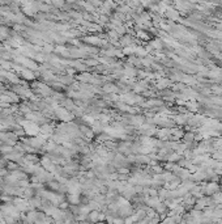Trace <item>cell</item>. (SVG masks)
Wrapping results in <instances>:
<instances>
[{"label":"cell","instance_id":"1","mask_svg":"<svg viewBox=\"0 0 222 224\" xmlns=\"http://www.w3.org/2000/svg\"><path fill=\"white\" fill-rule=\"evenodd\" d=\"M25 128H26V133L30 134V135H35V134H38V131H39V127L37 126V125L32 123V122L25 123Z\"/></svg>","mask_w":222,"mask_h":224}]
</instances>
